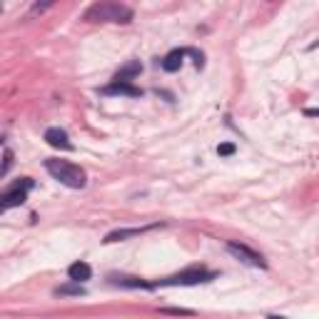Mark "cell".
<instances>
[{
	"label": "cell",
	"instance_id": "obj_1",
	"mask_svg": "<svg viewBox=\"0 0 319 319\" xmlns=\"http://www.w3.org/2000/svg\"><path fill=\"white\" fill-rule=\"evenodd\" d=\"M42 167L48 169V175L57 180L60 185H65V187L70 189H82L88 185V175H85V169L73 165V162H68V160H57V157H48L45 162H42Z\"/></svg>",
	"mask_w": 319,
	"mask_h": 319
},
{
	"label": "cell",
	"instance_id": "obj_7",
	"mask_svg": "<svg viewBox=\"0 0 319 319\" xmlns=\"http://www.w3.org/2000/svg\"><path fill=\"white\" fill-rule=\"evenodd\" d=\"M42 140H45L50 147H55V150H62V152L75 150V145L70 142V135L62 130V127H48V130L42 132Z\"/></svg>",
	"mask_w": 319,
	"mask_h": 319
},
{
	"label": "cell",
	"instance_id": "obj_18",
	"mask_svg": "<svg viewBox=\"0 0 319 319\" xmlns=\"http://www.w3.org/2000/svg\"><path fill=\"white\" fill-rule=\"evenodd\" d=\"M317 48H319V42H312V45H309L307 50H317Z\"/></svg>",
	"mask_w": 319,
	"mask_h": 319
},
{
	"label": "cell",
	"instance_id": "obj_15",
	"mask_svg": "<svg viewBox=\"0 0 319 319\" xmlns=\"http://www.w3.org/2000/svg\"><path fill=\"white\" fill-rule=\"evenodd\" d=\"M13 160H15V155H13V150L5 145V147H3V167H0V177H8V172L13 167Z\"/></svg>",
	"mask_w": 319,
	"mask_h": 319
},
{
	"label": "cell",
	"instance_id": "obj_9",
	"mask_svg": "<svg viewBox=\"0 0 319 319\" xmlns=\"http://www.w3.org/2000/svg\"><path fill=\"white\" fill-rule=\"evenodd\" d=\"M108 282L113 287H122V289H155L152 282L140 280V277H127V274H110Z\"/></svg>",
	"mask_w": 319,
	"mask_h": 319
},
{
	"label": "cell",
	"instance_id": "obj_11",
	"mask_svg": "<svg viewBox=\"0 0 319 319\" xmlns=\"http://www.w3.org/2000/svg\"><path fill=\"white\" fill-rule=\"evenodd\" d=\"M68 280L70 282H77V284H85L88 280H93V267L82 260H77L68 267Z\"/></svg>",
	"mask_w": 319,
	"mask_h": 319
},
{
	"label": "cell",
	"instance_id": "obj_6",
	"mask_svg": "<svg viewBox=\"0 0 319 319\" xmlns=\"http://www.w3.org/2000/svg\"><path fill=\"white\" fill-rule=\"evenodd\" d=\"M160 227H165V222L160 225V222H152V225H145V227H122V229H113V232H108L105 235V244H115V242H125V240H130V237H140V235H145V232H152V229H160Z\"/></svg>",
	"mask_w": 319,
	"mask_h": 319
},
{
	"label": "cell",
	"instance_id": "obj_19",
	"mask_svg": "<svg viewBox=\"0 0 319 319\" xmlns=\"http://www.w3.org/2000/svg\"><path fill=\"white\" fill-rule=\"evenodd\" d=\"M267 319H287V317H280V314H269Z\"/></svg>",
	"mask_w": 319,
	"mask_h": 319
},
{
	"label": "cell",
	"instance_id": "obj_2",
	"mask_svg": "<svg viewBox=\"0 0 319 319\" xmlns=\"http://www.w3.org/2000/svg\"><path fill=\"white\" fill-rule=\"evenodd\" d=\"M132 18H135V10L122 3H95L82 15V20L88 23H122V25L132 23Z\"/></svg>",
	"mask_w": 319,
	"mask_h": 319
},
{
	"label": "cell",
	"instance_id": "obj_17",
	"mask_svg": "<svg viewBox=\"0 0 319 319\" xmlns=\"http://www.w3.org/2000/svg\"><path fill=\"white\" fill-rule=\"evenodd\" d=\"M304 117H319V108H307V110H304Z\"/></svg>",
	"mask_w": 319,
	"mask_h": 319
},
{
	"label": "cell",
	"instance_id": "obj_12",
	"mask_svg": "<svg viewBox=\"0 0 319 319\" xmlns=\"http://www.w3.org/2000/svg\"><path fill=\"white\" fill-rule=\"evenodd\" d=\"M140 73H142V62H140V60H130L127 65H122V68L117 70L115 80H120V82H132Z\"/></svg>",
	"mask_w": 319,
	"mask_h": 319
},
{
	"label": "cell",
	"instance_id": "obj_3",
	"mask_svg": "<svg viewBox=\"0 0 319 319\" xmlns=\"http://www.w3.org/2000/svg\"><path fill=\"white\" fill-rule=\"evenodd\" d=\"M217 280V272L207 269V267H187L177 274H169L162 280H155L152 287L160 289V287H197V284H207V282Z\"/></svg>",
	"mask_w": 319,
	"mask_h": 319
},
{
	"label": "cell",
	"instance_id": "obj_14",
	"mask_svg": "<svg viewBox=\"0 0 319 319\" xmlns=\"http://www.w3.org/2000/svg\"><path fill=\"white\" fill-rule=\"evenodd\" d=\"M160 314H169V317H195V309H185V307H160Z\"/></svg>",
	"mask_w": 319,
	"mask_h": 319
},
{
	"label": "cell",
	"instance_id": "obj_5",
	"mask_svg": "<svg viewBox=\"0 0 319 319\" xmlns=\"http://www.w3.org/2000/svg\"><path fill=\"white\" fill-rule=\"evenodd\" d=\"M227 252L237 260V262L247 264V267H254V269H267V260H264L260 252H254L252 247H247L244 242H237V240H227L225 242Z\"/></svg>",
	"mask_w": 319,
	"mask_h": 319
},
{
	"label": "cell",
	"instance_id": "obj_8",
	"mask_svg": "<svg viewBox=\"0 0 319 319\" xmlns=\"http://www.w3.org/2000/svg\"><path fill=\"white\" fill-rule=\"evenodd\" d=\"M97 93H100V95H122V97H140L142 90H140L137 85H132V82H120V80H113L110 85L100 88Z\"/></svg>",
	"mask_w": 319,
	"mask_h": 319
},
{
	"label": "cell",
	"instance_id": "obj_13",
	"mask_svg": "<svg viewBox=\"0 0 319 319\" xmlns=\"http://www.w3.org/2000/svg\"><path fill=\"white\" fill-rule=\"evenodd\" d=\"M55 297H85V287L77 284V282H68V284H60L53 289Z\"/></svg>",
	"mask_w": 319,
	"mask_h": 319
},
{
	"label": "cell",
	"instance_id": "obj_4",
	"mask_svg": "<svg viewBox=\"0 0 319 319\" xmlns=\"http://www.w3.org/2000/svg\"><path fill=\"white\" fill-rule=\"evenodd\" d=\"M33 187H35V180H33V177H20L13 185H8V187L3 189V195H0V212H8V209H13V207L25 205L28 192Z\"/></svg>",
	"mask_w": 319,
	"mask_h": 319
},
{
	"label": "cell",
	"instance_id": "obj_10",
	"mask_svg": "<svg viewBox=\"0 0 319 319\" xmlns=\"http://www.w3.org/2000/svg\"><path fill=\"white\" fill-rule=\"evenodd\" d=\"M185 55H187V48H175V50H169L162 60H157V65H160L165 73H177V70L182 68Z\"/></svg>",
	"mask_w": 319,
	"mask_h": 319
},
{
	"label": "cell",
	"instance_id": "obj_16",
	"mask_svg": "<svg viewBox=\"0 0 319 319\" xmlns=\"http://www.w3.org/2000/svg\"><path fill=\"white\" fill-rule=\"evenodd\" d=\"M235 150H237V147H235L232 142H222V145H217V155H220V157H232Z\"/></svg>",
	"mask_w": 319,
	"mask_h": 319
}]
</instances>
